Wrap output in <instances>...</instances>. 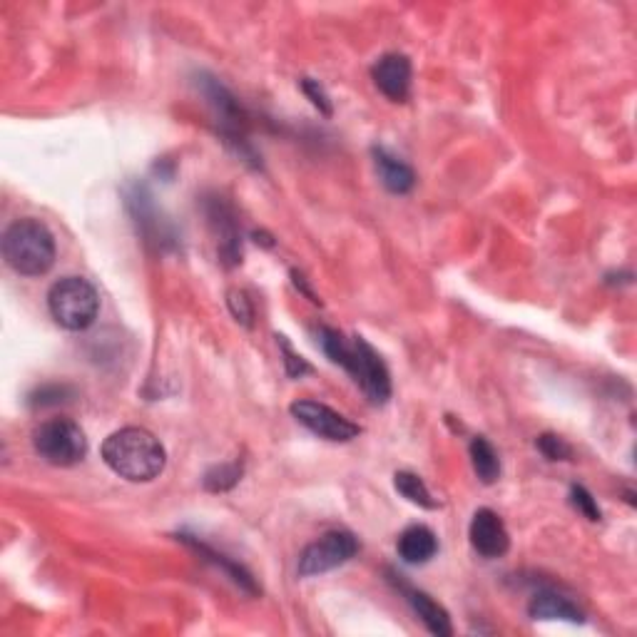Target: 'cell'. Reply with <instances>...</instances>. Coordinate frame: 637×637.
Instances as JSON below:
<instances>
[{"instance_id": "1", "label": "cell", "mask_w": 637, "mask_h": 637, "mask_svg": "<svg viewBox=\"0 0 637 637\" xmlns=\"http://www.w3.org/2000/svg\"><path fill=\"white\" fill-rule=\"evenodd\" d=\"M319 344L321 351L331 359V364L341 366L354 376V381L361 386L371 404L381 406L391 399L389 369H386L379 351L364 336H354L349 341L341 331L324 326L319 331Z\"/></svg>"}, {"instance_id": "2", "label": "cell", "mask_w": 637, "mask_h": 637, "mask_svg": "<svg viewBox=\"0 0 637 637\" xmlns=\"http://www.w3.org/2000/svg\"><path fill=\"white\" fill-rule=\"evenodd\" d=\"M103 461L125 481L147 483L165 471L167 453L155 433L127 426L105 438Z\"/></svg>"}, {"instance_id": "3", "label": "cell", "mask_w": 637, "mask_h": 637, "mask_svg": "<svg viewBox=\"0 0 637 637\" xmlns=\"http://www.w3.org/2000/svg\"><path fill=\"white\" fill-rule=\"evenodd\" d=\"M3 257L20 277H43L55 264V237L40 219H15L3 234Z\"/></svg>"}, {"instance_id": "4", "label": "cell", "mask_w": 637, "mask_h": 637, "mask_svg": "<svg viewBox=\"0 0 637 637\" xmlns=\"http://www.w3.org/2000/svg\"><path fill=\"white\" fill-rule=\"evenodd\" d=\"M48 309L63 329L85 331L98 319L100 297L88 279L65 277L48 292Z\"/></svg>"}, {"instance_id": "5", "label": "cell", "mask_w": 637, "mask_h": 637, "mask_svg": "<svg viewBox=\"0 0 637 637\" xmlns=\"http://www.w3.org/2000/svg\"><path fill=\"white\" fill-rule=\"evenodd\" d=\"M33 448L50 466L68 468L88 456V438L75 421L50 419L33 431Z\"/></svg>"}, {"instance_id": "6", "label": "cell", "mask_w": 637, "mask_h": 637, "mask_svg": "<svg viewBox=\"0 0 637 637\" xmlns=\"http://www.w3.org/2000/svg\"><path fill=\"white\" fill-rule=\"evenodd\" d=\"M356 553H359V543H356L354 535L349 531H329L304 548L302 558H299V575L312 578V575L334 570L349 563Z\"/></svg>"}, {"instance_id": "7", "label": "cell", "mask_w": 637, "mask_h": 637, "mask_svg": "<svg viewBox=\"0 0 637 637\" xmlns=\"http://www.w3.org/2000/svg\"><path fill=\"white\" fill-rule=\"evenodd\" d=\"M292 416L299 424L307 426L309 431L317 433L319 438H326V441L334 443H346L361 433V426H356L354 421H349L346 416L336 414V411L329 409L326 404H319V401L312 399L294 401Z\"/></svg>"}, {"instance_id": "8", "label": "cell", "mask_w": 637, "mask_h": 637, "mask_svg": "<svg viewBox=\"0 0 637 637\" xmlns=\"http://www.w3.org/2000/svg\"><path fill=\"white\" fill-rule=\"evenodd\" d=\"M468 538H471L473 550L483 558H503L511 548V535H508L506 523L491 508H478L473 513Z\"/></svg>"}, {"instance_id": "9", "label": "cell", "mask_w": 637, "mask_h": 637, "mask_svg": "<svg viewBox=\"0 0 637 637\" xmlns=\"http://www.w3.org/2000/svg\"><path fill=\"white\" fill-rule=\"evenodd\" d=\"M411 60L401 53H386L371 68L376 88L394 103H406L411 95Z\"/></svg>"}, {"instance_id": "10", "label": "cell", "mask_w": 637, "mask_h": 637, "mask_svg": "<svg viewBox=\"0 0 637 637\" xmlns=\"http://www.w3.org/2000/svg\"><path fill=\"white\" fill-rule=\"evenodd\" d=\"M376 170H379L381 185L391 192V195H406L414 190L416 175L401 157L391 155L386 147H374Z\"/></svg>"}, {"instance_id": "11", "label": "cell", "mask_w": 637, "mask_h": 637, "mask_svg": "<svg viewBox=\"0 0 637 637\" xmlns=\"http://www.w3.org/2000/svg\"><path fill=\"white\" fill-rule=\"evenodd\" d=\"M438 553V538L428 526H409L399 535V555L409 565H424Z\"/></svg>"}, {"instance_id": "12", "label": "cell", "mask_w": 637, "mask_h": 637, "mask_svg": "<svg viewBox=\"0 0 637 637\" xmlns=\"http://www.w3.org/2000/svg\"><path fill=\"white\" fill-rule=\"evenodd\" d=\"M528 613L533 620H568V623H583V613L578 605L570 603L563 595L553 593V590H540L533 595Z\"/></svg>"}, {"instance_id": "13", "label": "cell", "mask_w": 637, "mask_h": 637, "mask_svg": "<svg viewBox=\"0 0 637 637\" xmlns=\"http://www.w3.org/2000/svg\"><path fill=\"white\" fill-rule=\"evenodd\" d=\"M404 590H406V598H409L411 608H414V613L419 615L421 623L426 625L428 633L436 635V637H451L453 635L451 618H448L446 610H443L441 605H438L436 600L431 598V595H426L424 590H411V588H404Z\"/></svg>"}, {"instance_id": "14", "label": "cell", "mask_w": 637, "mask_h": 637, "mask_svg": "<svg viewBox=\"0 0 637 637\" xmlns=\"http://www.w3.org/2000/svg\"><path fill=\"white\" fill-rule=\"evenodd\" d=\"M180 538L185 540L187 545H192V548H195L197 553L202 555V558H207V560H210V563L217 565V568H222L224 573H227L229 578H232V583H234V585H239V588H242V590H247L249 595H257V593H259V588H257V583H254L252 573H249V570H244L242 565L234 563V560H229L227 555L217 553V550L207 548L205 543H200V540L190 538V535H180Z\"/></svg>"}, {"instance_id": "15", "label": "cell", "mask_w": 637, "mask_h": 637, "mask_svg": "<svg viewBox=\"0 0 637 637\" xmlns=\"http://www.w3.org/2000/svg\"><path fill=\"white\" fill-rule=\"evenodd\" d=\"M471 463H473V471L476 476L481 478V483L491 486L501 478V458H498V451L493 448V443L488 438L476 436L471 441Z\"/></svg>"}, {"instance_id": "16", "label": "cell", "mask_w": 637, "mask_h": 637, "mask_svg": "<svg viewBox=\"0 0 637 637\" xmlns=\"http://www.w3.org/2000/svg\"><path fill=\"white\" fill-rule=\"evenodd\" d=\"M394 486H396V491H399L401 496L406 498V501L414 503V506L426 508V511H436L438 508V501L431 496V491L426 488L424 478L416 476V473L399 471L394 476Z\"/></svg>"}, {"instance_id": "17", "label": "cell", "mask_w": 637, "mask_h": 637, "mask_svg": "<svg viewBox=\"0 0 637 637\" xmlns=\"http://www.w3.org/2000/svg\"><path fill=\"white\" fill-rule=\"evenodd\" d=\"M73 396H75L73 386L45 384V386H38V389L28 396V406H33V409H48V406L65 404V401H70Z\"/></svg>"}, {"instance_id": "18", "label": "cell", "mask_w": 637, "mask_h": 637, "mask_svg": "<svg viewBox=\"0 0 637 637\" xmlns=\"http://www.w3.org/2000/svg\"><path fill=\"white\" fill-rule=\"evenodd\" d=\"M239 478H242V463H222V466H214L207 471L205 488L212 493H224L237 486Z\"/></svg>"}, {"instance_id": "19", "label": "cell", "mask_w": 637, "mask_h": 637, "mask_svg": "<svg viewBox=\"0 0 637 637\" xmlns=\"http://www.w3.org/2000/svg\"><path fill=\"white\" fill-rule=\"evenodd\" d=\"M535 446H538V451L543 453L548 461H570V456H573L570 443H565V438L555 436V433H543V436L535 441Z\"/></svg>"}, {"instance_id": "20", "label": "cell", "mask_w": 637, "mask_h": 637, "mask_svg": "<svg viewBox=\"0 0 637 637\" xmlns=\"http://www.w3.org/2000/svg\"><path fill=\"white\" fill-rule=\"evenodd\" d=\"M570 503H573V508L578 513H583L588 521H600V508H598V501L593 498V493L588 491L585 486H573L570 488Z\"/></svg>"}, {"instance_id": "21", "label": "cell", "mask_w": 637, "mask_h": 637, "mask_svg": "<svg viewBox=\"0 0 637 637\" xmlns=\"http://www.w3.org/2000/svg\"><path fill=\"white\" fill-rule=\"evenodd\" d=\"M227 304H229V312H232V317L249 329V326H252V319H254L252 299H249L247 294L242 292V289H232V292L227 294Z\"/></svg>"}, {"instance_id": "22", "label": "cell", "mask_w": 637, "mask_h": 637, "mask_svg": "<svg viewBox=\"0 0 637 637\" xmlns=\"http://www.w3.org/2000/svg\"><path fill=\"white\" fill-rule=\"evenodd\" d=\"M302 90H304V95H307V98L312 100V105L317 107L319 112H324L326 117H331V112H334V107H331L329 95H326V90L321 88L319 80L304 78V80H302Z\"/></svg>"}, {"instance_id": "23", "label": "cell", "mask_w": 637, "mask_h": 637, "mask_svg": "<svg viewBox=\"0 0 637 637\" xmlns=\"http://www.w3.org/2000/svg\"><path fill=\"white\" fill-rule=\"evenodd\" d=\"M279 344H282V351H284V369H287V376H292V379H299V376H304L307 371H312V366L307 364V361L302 359L299 354H294L292 346L287 344V336H277Z\"/></svg>"}, {"instance_id": "24", "label": "cell", "mask_w": 637, "mask_h": 637, "mask_svg": "<svg viewBox=\"0 0 637 637\" xmlns=\"http://www.w3.org/2000/svg\"><path fill=\"white\" fill-rule=\"evenodd\" d=\"M292 282H294V287L299 289V292L304 294V297L309 299V302H314V304H321V299L317 297V294L312 292V287H309L307 284V279H304V274H299L297 269H292Z\"/></svg>"}]
</instances>
